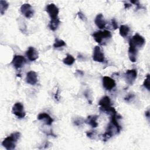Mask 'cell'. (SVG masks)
<instances>
[{
  "mask_svg": "<svg viewBox=\"0 0 150 150\" xmlns=\"http://www.w3.org/2000/svg\"><path fill=\"white\" fill-rule=\"evenodd\" d=\"M38 119L39 120H45V122L47 125H50L53 122V118L47 113L42 112L38 116Z\"/></svg>",
  "mask_w": 150,
  "mask_h": 150,
  "instance_id": "cell-15",
  "label": "cell"
},
{
  "mask_svg": "<svg viewBox=\"0 0 150 150\" xmlns=\"http://www.w3.org/2000/svg\"><path fill=\"white\" fill-rule=\"evenodd\" d=\"M129 41H130L137 49L142 47L145 43V39L138 33L134 35Z\"/></svg>",
  "mask_w": 150,
  "mask_h": 150,
  "instance_id": "cell-7",
  "label": "cell"
},
{
  "mask_svg": "<svg viewBox=\"0 0 150 150\" xmlns=\"http://www.w3.org/2000/svg\"><path fill=\"white\" fill-rule=\"evenodd\" d=\"M77 15H78L79 18L81 19V20H83V21H86V17L85 16V15L81 12H79L77 13Z\"/></svg>",
  "mask_w": 150,
  "mask_h": 150,
  "instance_id": "cell-28",
  "label": "cell"
},
{
  "mask_svg": "<svg viewBox=\"0 0 150 150\" xmlns=\"http://www.w3.org/2000/svg\"><path fill=\"white\" fill-rule=\"evenodd\" d=\"M26 81L30 85H35L38 81V75L34 71H29L26 74Z\"/></svg>",
  "mask_w": 150,
  "mask_h": 150,
  "instance_id": "cell-12",
  "label": "cell"
},
{
  "mask_svg": "<svg viewBox=\"0 0 150 150\" xmlns=\"http://www.w3.org/2000/svg\"><path fill=\"white\" fill-rule=\"evenodd\" d=\"M46 11L48 13L51 19L58 18L59 9L54 4H50L46 6Z\"/></svg>",
  "mask_w": 150,
  "mask_h": 150,
  "instance_id": "cell-5",
  "label": "cell"
},
{
  "mask_svg": "<svg viewBox=\"0 0 150 150\" xmlns=\"http://www.w3.org/2000/svg\"><path fill=\"white\" fill-rule=\"evenodd\" d=\"M12 112L13 114L17 116L19 118L25 117L26 113L24 111V107L21 103H16L12 107Z\"/></svg>",
  "mask_w": 150,
  "mask_h": 150,
  "instance_id": "cell-3",
  "label": "cell"
},
{
  "mask_svg": "<svg viewBox=\"0 0 150 150\" xmlns=\"http://www.w3.org/2000/svg\"><path fill=\"white\" fill-rule=\"evenodd\" d=\"M124 76L127 83L130 85H132L137 78V71L135 69L127 70L124 74Z\"/></svg>",
  "mask_w": 150,
  "mask_h": 150,
  "instance_id": "cell-6",
  "label": "cell"
},
{
  "mask_svg": "<svg viewBox=\"0 0 150 150\" xmlns=\"http://www.w3.org/2000/svg\"><path fill=\"white\" fill-rule=\"evenodd\" d=\"M129 32V28L128 26L125 25H122L120 27V34L122 37H125L127 36Z\"/></svg>",
  "mask_w": 150,
  "mask_h": 150,
  "instance_id": "cell-20",
  "label": "cell"
},
{
  "mask_svg": "<svg viewBox=\"0 0 150 150\" xmlns=\"http://www.w3.org/2000/svg\"><path fill=\"white\" fill-rule=\"evenodd\" d=\"M93 59L97 62H103L104 61V54L98 46H96L94 48Z\"/></svg>",
  "mask_w": 150,
  "mask_h": 150,
  "instance_id": "cell-9",
  "label": "cell"
},
{
  "mask_svg": "<svg viewBox=\"0 0 150 150\" xmlns=\"http://www.w3.org/2000/svg\"><path fill=\"white\" fill-rule=\"evenodd\" d=\"M94 22L97 26L100 29L104 28L106 25V22L104 19V16L102 13H99L96 16Z\"/></svg>",
  "mask_w": 150,
  "mask_h": 150,
  "instance_id": "cell-14",
  "label": "cell"
},
{
  "mask_svg": "<svg viewBox=\"0 0 150 150\" xmlns=\"http://www.w3.org/2000/svg\"><path fill=\"white\" fill-rule=\"evenodd\" d=\"M21 134L19 132H15L11 134L9 136L4 139L2 145L7 150H12L15 149L16 142L18 141L20 137Z\"/></svg>",
  "mask_w": 150,
  "mask_h": 150,
  "instance_id": "cell-1",
  "label": "cell"
},
{
  "mask_svg": "<svg viewBox=\"0 0 150 150\" xmlns=\"http://www.w3.org/2000/svg\"><path fill=\"white\" fill-rule=\"evenodd\" d=\"M84 122V120L82 118H81V117H79V118H76V119L74 120V121H73L74 124L76 125H77V126H80V125H81Z\"/></svg>",
  "mask_w": 150,
  "mask_h": 150,
  "instance_id": "cell-25",
  "label": "cell"
},
{
  "mask_svg": "<svg viewBox=\"0 0 150 150\" xmlns=\"http://www.w3.org/2000/svg\"><path fill=\"white\" fill-rule=\"evenodd\" d=\"M134 97V95L133 94L129 93V94H128V95L125 97L124 99H125V100H126V101H129L131 99L133 98Z\"/></svg>",
  "mask_w": 150,
  "mask_h": 150,
  "instance_id": "cell-29",
  "label": "cell"
},
{
  "mask_svg": "<svg viewBox=\"0 0 150 150\" xmlns=\"http://www.w3.org/2000/svg\"><path fill=\"white\" fill-rule=\"evenodd\" d=\"M149 74H148L146 76V77L145 78L144 83H143V86L145 88H146L148 90H149L150 88H149V85H150V83H149Z\"/></svg>",
  "mask_w": 150,
  "mask_h": 150,
  "instance_id": "cell-24",
  "label": "cell"
},
{
  "mask_svg": "<svg viewBox=\"0 0 150 150\" xmlns=\"http://www.w3.org/2000/svg\"><path fill=\"white\" fill-rule=\"evenodd\" d=\"M115 82L114 80L108 76H104L103 78V86L104 88L108 91L111 90L115 87Z\"/></svg>",
  "mask_w": 150,
  "mask_h": 150,
  "instance_id": "cell-10",
  "label": "cell"
},
{
  "mask_svg": "<svg viewBox=\"0 0 150 150\" xmlns=\"http://www.w3.org/2000/svg\"><path fill=\"white\" fill-rule=\"evenodd\" d=\"M131 4H124V6H125V9H127L128 8H129L130 6H131Z\"/></svg>",
  "mask_w": 150,
  "mask_h": 150,
  "instance_id": "cell-30",
  "label": "cell"
},
{
  "mask_svg": "<svg viewBox=\"0 0 150 150\" xmlns=\"http://www.w3.org/2000/svg\"><path fill=\"white\" fill-rule=\"evenodd\" d=\"M129 46L128 49L129 59L132 62H135L137 60L138 49L130 41H129Z\"/></svg>",
  "mask_w": 150,
  "mask_h": 150,
  "instance_id": "cell-11",
  "label": "cell"
},
{
  "mask_svg": "<svg viewBox=\"0 0 150 150\" xmlns=\"http://www.w3.org/2000/svg\"><path fill=\"white\" fill-rule=\"evenodd\" d=\"M100 110L101 111H102L103 112H104L106 114H110L111 115L117 114L116 110H115V108L114 107H112L111 106H109V107H100Z\"/></svg>",
  "mask_w": 150,
  "mask_h": 150,
  "instance_id": "cell-19",
  "label": "cell"
},
{
  "mask_svg": "<svg viewBox=\"0 0 150 150\" xmlns=\"http://www.w3.org/2000/svg\"><path fill=\"white\" fill-rule=\"evenodd\" d=\"M145 114V116H146L148 118H149V110H148L147 111H146Z\"/></svg>",
  "mask_w": 150,
  "mask_h": 150,
  "instance_id": "cell-31",
  "label": "cell"
},
{
  "mask_svg": "<svg viewBox=\"0 0 150 150\" xmlns=\"http://www.w3.org/2000/svg\"><path fill=\"white\" fill-rule=\"evenodd\" d=\"M26 55L28 60L30 61H35L39 57L38 51L33 47H29L28 48L26 52Z\"/></svg>",
  "mask_w": 150,
  "mask_h": 150,
  "instance_id": "cell-13",
  "label": "cell"
},
{
  "mask_svg": "<svg viewBox=\"0 0 150 150\" xmlns=\"http://www.w3.org/2000/svg\"><path fill=\"white\" fill-rule=\"evenodd\" d=\"M8 6H9V4L6 1H2V0L0 1V11L2 15H3L5 13V11L8 8Z\"/></svg>",
  "mask_w": 150,
  "mask_h": 150,
  "instance_id": "cell-22",
  "label": "cell"
},
{
  "mask_svg": "<svg viewBox=\"0 0 150 150\" xmlns=\"http://www.w3.org/2000/svg\"><path fill=\"white\" fill-rule=\"evenodd\" d=\"M26 62V60L22 55H15L12 60L11 64L15 69H19L22 67Z\"/></svg>",
  "mask_w": 150,
  "mask_h": 150,
  "instance_id": "cell-4",
  "label": "cell"
},
{
  "mask_svg": "<svg viewBox=\"0 0 150 150\" xmlns=\"http://www.w3.org/2000/svg\"><path fill=\"white\" fill-rule=\"evenodd\" d=\"M74 62H75V59L74 58V57L72 55H71L70 54H67L66 57L63 60V62L65 64H67L69 66L72 65Z\"/></svg>",
  "mask_w": 150,
  "mask_h": 150,
  "instance_id": "cell-21",
  "label": "cell"
},
{
  "mask_svg": "<svg viewBox=\"0 0 150 150\" xmlns=\"http://www.w3.org/2000/svg\"><path fill=\"white\" fill-rule=\"evenodd\" d=\"M66 45V43L63 40L56 39H55V42H54V43L53 44V47H55V48H58V47L64 46Z\"/></svg>",
  "mask_w": 150,
  "mask_h": 150,
  "instance_id": "cell-23",
  "label": "cell"
},
{
  "mask_svg": "<svg viewBox=\"0 0 150 150\" xmlns=\"http://www.w3.org/2000/svg\"><path fill=\"white\" fill-rule=\"evenodd\" d=\"M21 12L27 18H32L34 13L32 6L29 4H22L21 7Z\"/></svg>",
  "mask_w": 150,
  "mask_h": 150,
  "instance_id": "cell-8",
  "label": "cell"
},
{
  "mask_svg": "<svg viewBox=\"0 0 150 150\" xmlns=\"http://www.w3.org/2000/svg\"><path fill=\"white\" fill-rule=\"evenodd\" d=\"M98 117V116L96 115H89L87 117V118L84 121V122L91 125L93 128H96L98 126V123L97 122Z\"/></svg>",
  "mask_w": 150,
  "mask_h": 150,
  "instance_id": "cell-16",
  "label": "cell"
},
{
  "mask_svg": "<svg viewBox=\"0 0 150 150\" xmlns=\"http://www.w3.org/2000/svg\"><path fill=\"white\" fill-rule=\"evenodd\" d=\"M111 24L112 26V28H114V29H117L118 28V24L117 22H116V21L115 20V19H112L111 20Z\"/></svg>",
  "mask_w": 150,
  "mask_h": 150,
  "instance_id": "cell-27",
  "label": "cell"
},
{
  "mask_svg": "<svg viewBox=\"0 0 150 150\" xmlns=\"http://www.w3.org/2000/svg\"><path fill=\"white\" fill-rule=\"evenodd\" d=\"M98 104L101 107H107L111 106V100L109 97L104 96L99 101Z\"/></svg>",
  "mask_w": 150,
  "mask_h": 150,
  "instance_id": "cell-17",
  "label": "cell"
},
{
  "mask_svg": "<svg viewBox=\"0 0 150 150\" xmlns=\"http://www.w3.org/2000/svg\"><path fill=\"white\" fill-rule=\"evenodd\" d=\"M93 36L98 43L102 44L104 39H108L111 37V33L109 30L97 31L93 34Z\"/></svg>",
  "mask_w": 150,
  "mask_h": 150,
  "instance_id": "cell-2",
  "label": "cell"
},
{
  "mask_svg": "<svg viewBox=\"0 0 150 150\" xmlns=\"http://www.w3.org/2000/svg\"><path fill=\"white\" fill-rule=\"evenodd\" d=\"M87 136L91 138V139H94L96 135V131H88L86 132Z\"/></svg>",
  "mask_w": 150,
  "mask_h": 150,
  "instance_id": "cell-26",
  "label": "cell"
},
{
  "mask_svg": "<svg viewBox=\"0 0 150 150\" xmlns=\"http://www.w3.org/2000/svg\"><path fill=\"white\" fill-rule=\"evenodd\" d=\"M60 23V21L59 18L54 19H51L49 24V27L50 30L54 31L57 29Z\"/></svg>",
  "mask_w": 150,
  "mask_h": 150,
  "instance_id": "cell-18",
  "label": "cell"
}]
</instances>
